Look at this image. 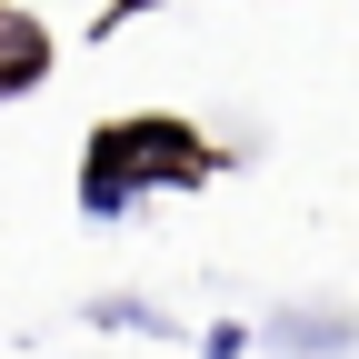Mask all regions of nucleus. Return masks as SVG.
I'll return each mask as SVG.
<instances>
[{"label":"nucleus","instance_id":"1","mask_svg":"<svg viewBox=\"0 0 359 359\" xmlns=\"http://www.w3.org/2000/svg\"><path fill=\"white\" fill-rule=\"evenodd\" d=\"M219 180V150L200 140L190 120L170 110H130V120H100L80 150V210L90 219H130L150 190H200Z\"/></svg>","mask_w":359,"mask_h":359},{"label":"nucleus","instance_id":"2","mask_svg":"<svg viewBox=\"0 0 359 359\" xmlns=\"http://www.w3.org/2000/svg\"><path fill=\"white\" fill-rule=\"evenodd\" d=\"M50 60H60V40L40 30V11H30V0H20V11L0 0V100L40 90V80H50Z\"/></svg>","mask_w":359,"mask_h":359},{"label":"nucleus","instance_id":"3","mask_svg":"<svg viewBox=\"0 0 359 359\" xmlns=\"http://www.w3.org/2000/svg\"><path fill=\"white\" fill-rule=\"evenodd\" d=\"M280 339H299V349H339V339H349V320H339V309H290Z\"/></svg>","mask_w":359,"mask_h":359},{"label":"nucleus","instance_id":"4","mask_svg":"<svg viewBox=\"0 0 359 359\" xmlns=\"http://www.w3.org/2000/svg\"><path fill=\"white\" fill-rule=\"evenodd\" d=\"M150 11V0H110V11H100V30H120V20H140Z\"/></svg>","mask_w":359,"mask_h":359},{"label":"nucleus","instance_id":"5","mask_svg":"<svg viewBox=\"0 0 359 359\" xmlns=\"http://www.w3.org/2000/svg\"><path fill=\"white\" fill-rule=\"evenodd\" d=\"M30 11H50V0H30Z\"/></svg>","mask_w":359,"mask_h":359}]
</instances>
